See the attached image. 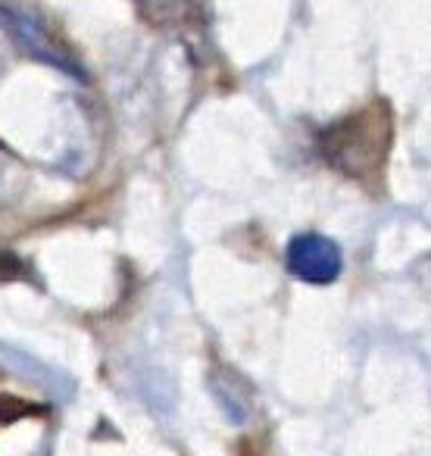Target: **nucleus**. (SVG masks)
Instances as JSON below:
<instances>
[{"label":"nucleus","instance_id":"7ed1b4c3","mask_svg":"<svg viewBox=\"0 0 431 456\" xmlns=\"http://www.w3.org/2000/svg\"><path fill=\"white\" fill-rule=\"evenodd\" d=\"M285 260H288L291 275H297L306 285H331L344 269L337 244L325 235H316V232L291 238Z\"/></svg>","mask_w":431,"mask_h":456},{"label":"nucleus","instance_id":"f257e3e1","mask_svg":"<svg viewBox=\"0 0 431 456\" xmlns=\"http://www.w3.org/2000/svg\"><path fill=\"white\" fill-rule=\"evenodd\" d=\"M394 144V110L385 97L329 122L316 134V151L331 169L366 178L385 166Z\"/></svg>","mask_w":431,"mask_h":456},{"label":"nucleus","instance_id":"f03ea898","mask_svg":"<svg viewBox=\"0 0 431 456\" xmlns=\"http://www.w3.org/2000/svg\"><path fill=\"white\" fill-rule=\"evenodd\" d=\"M0 28L16 41V47L22 53L41 60L47 66H57L60 72L78 78V82H88V72L78 66V60L69 53V47L47 28V22L38 13H28L22 7H0Z\"/></svg>","mask_w":431,"mask_h":456}]
</instances>
